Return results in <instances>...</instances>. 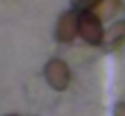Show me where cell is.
Here are the masks:
<instances>
[{
	"instance_id": "cell-1",
	"label": "cell",
	"mask_w": 125,
	"mask_h": 116,
	"mask_svg": "<svg viewBox=\"0 0 125 116\" xmlns=\"http://www.w3.org/2000/svg\"><path fill=\"white\" fill-rule=\"evenodd\" d=\"M78 33L82 35L87 44L91 45H100L103 40V29H102V20L94 13L85 11L82 16H78Z\"/></svg>"
},
{
	"instance_id": "cell-7",
	"label": "cell",
	"mask_w": 125,
	"mask_h": 116,
	"mask_svg": "<svg viewBox=\"0 0 125 116\" xmlns=\"http://www.w3.org/2000/svg\"><path fill=\"white\" fill-rule=\"evenodd\" d=\"M114 116H125V104H123V102L116 104V107H114Z\"/></svg>"
},
{
	"instance_id": "cell-5",
	"label": "cell",
	"mask_w": 125,
	"mask_h": 116,
	"mask_svg": "<svg viewBox=\"0 0 125 116\" xmlns=\"http://www.w3.org/2000/svg\"><path fill=\"white\" fill-rule=\"evenodd\" d=\"M120 9V0H100L96 7H94V15L100 20H109L114 16Z\"/></svg>"
},
{
	"instance_id": "cell-6",
	"label": "cell",
	"mask_w": 125,
	"mask_h": 116,
	"mask_svg": "<svg viewBox=\"0 0 125 116\" xmlns=\"http://www.w3.org/2000/svg\"><path fill=\"white\" fill-rule=\"evenodd\" d=\"M100 4V0H73V6L82 11H91Z\"/></svg>"
},
{
	"instance_id": "cell-3",
	"label": "cell",
	"mask_w": 125,
	"mask_h": 116,
	"mask_svg": "<svg viewBox=\"0 0 125 116\" xmlns=\"http://www.w3.org/2000/svg\"><path fill=\"white\" fill-rule=\"evenodd\" d=\"M78 35V15L74 11H65L58 18L56 24V40L62 44H69Z\"/></svg>"
},
{
	"instance_id": "cell-2",
	"label": "cell",
	"mask_w": 125,
	"mask_h": 116,
	"mask_svg": "<svg viewBox=\"0 0 125 116\" xmlns=\"http://www.w3.org/2000/svg\"><path fill=\"white\" fill-rule=\"evenodd\" d=\"M45 78L49 82V85L56 91H63V89L69 85V80H71V73H69V67L63 60H51L45 65Z\"/></svg>"
},
{
	"instance_id": "cell-8",
	"label": "cell",
	"mask_w": 125,
	"mask_h": 116,
	"mask_svg": "<svg viewBox=\"0 0 125 116\" xmlns=\"http://www.w3.org/2000/svg\"><path fill=\"white\" fill-rule=\"evenodd\" d=\"M7 116H16V114H7Z\"/></svg>"
},
{
	"instance_id": "cell-4",
	"label": "cell",
	"mask_w": 125,
	"mask_h": 116,
	"mask_svg": "<svg viewBox=\"0 0 125 116\" xmlns=\"http://www.w3.org/2000/svg\"><path fill=\"white\" fill-rule=\"evenodd\" d=\"M103 44L107 45V49H116L125 42V20H120V22L113 24L105 33H103Z\"/></svg>"
}]
</instances>
